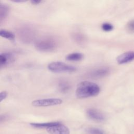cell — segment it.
<instances>
[{"label": "cell", "instance_id": "6da1fadb", "mask_svg": "<svg viewBox=\"0 0 134 134\" xmlns=\"http://www.w3.org/2000/svg\"><path fill=\"white\" fill-rule=\"evenodd\" d=\"M100 88L96 84L90 81H82L77 86L75 94L78 98L82 99L97 95Z\"/></svg>", "mask_w": 134, "mask_h": 134}, {"label": "cell", "instance_id": "7a4b0ae2", "mask_svg": "<svg viewBox=\"0 0 134 134\" xmlns=\"http://www.w3.org/2000/svg\"><path fill=\"white\" fill-rule=\"evenodd\" d=\"M37 50L42 52H50L57 47L56 41L51 38H43L37 40L35 43Z\"/></svg>", "mask_w": 134, "mask_h": 134}, {"label": "cell", "instance_id": "3957f363", "mask_svg": "<svg viewBox=\"0 0 134 134\" xmlns=\"http://www.w3.org/2000/svg\"><path fill=\"white\" fill-rule=\"evenodd\" d=\"M48 69L54 73H69L76 70L75 67L59 61L50 63L48 65Z\"/></svg>", "mask_w": 134, "mask_h": 134}, {"label": "cell", "instance_id": "277c9868", "mask_svg": "<svg viewBox=\"0 0 134 134\" xmlns=\"http://www.w3.org/2000/svg\"><path fill=\"white\" fill-rule=\"evenodd\" d=\"M62 103V100L61 99L51 98L34 100L32 102L31 104L35 107H47L60 105Z\"/></svg>", "mask_w": 134, "mask_h": 134}, {"label": "cell", "instance_id": "5b68a950", "mask_svg": "<svg viewBox=\"0 0 134 134\" xmlns=\"http://www.w3.org/2000/svg\"><path fill=\"white\" fill-rule=\"evenodd\" d=\"M47 131L49 134H70L69 128L60 122L47 128Z\"/></svg>", "mask_w": 134, "mask_h": 134}, {"label": "cell", "instance_id": "8992f818", "mask_svg": "<svg viewBox=\"0 0 134 134\" xmlns=\"http://www.w3.org/2000/svg\"><path fill=\"white\" fill-rule=\"evenodd\" d=\"M86 113L89 118L95 121L101 122L105 119L104 114L96 109L90 108L87 110Z\"/></svg>", "mask_w": 134, "mask_h": 134}, {"label": "cell", "instance_id": "52a82bcc", "mask_svg": "<svg viewBox=\"0 0 134 134\" xmlns=\"http://www.w3.org/2000/svg\"><path fill=\"white\" fill-rule=\"evenodd\" d=\"M134 60V51H127L118 55L116 59L119 64L128 63Z\"/></svg>", "mask_w": 134, "mask_h": 134}, {"label": "cell", "instance_id": "ba28073f", "mask_svg": "<svg viewBox=\"0 0 134 134\" xmlns=\"http://www.w3.org/2000/svg\"><path fill=\"white\" fill-rule=\"evenodd\" d=\"M20 38L25 42H30L34 37V32L30 28H24L19 32Z\"/></svg>", "mask_w": 134, "mask_h": 134}, {"label": "cell", "instance_id": "9c48e42d", "mask_svg": "<svg viewBox=\"0 0 134 134\" xmlns=\"http://www.w3.org/2000/svg\"><path fill=\"white\" fill-rule=\"evenodd\" d=\"M109 72V69L106 67H102L94 70L91 73V77L93 79H100L107 75Z\"/></svg>", "mask_w": 134, "mask_h": 134}, {"label": "cell", "instance_id": "30bf717a", "mask_svg": "<svg viewBox=\"0 0 134 134\" xmlns=\"http://www.w3.org/2000/svg\"><path fill=\"white\" fill-rule=\"evenodd\" d=\"M13 55L10 53L0 54V68L5 66L13 60Z\"/></svg>", "mask_w": 134, "mask_h": 134}, {"label": "cell", "instance_id": "8fae6325", "mask_svg": "<svg viewBox=\"0 0 134 134\" xmlns=\"http://www.w3.org/2000/svg\"><path fill=\"white\" fill-rule=\"evenodd\" d=\"M9 12V8L7 5L0 2V22L2 23L3 20L7 16Z\"/></svg>", "mask_w": 134, "mask_h": 134}, {"label": "cell", "instance_id": "7c38bea8", "mask_svg": "<svg viewBox=\"0 0 134 134\" xmlns=\"http://www.w3.org/2000/svg\"><path fill=\"white\" fill-rule=\"evenodd\" d=\"M60 122H49L44 123H30V125L34 128H48L51 126L59 124Z\"/></svg>", "mask_w": 134, "mask_h": 134}, {"label": "cell", "instance_id": "4fadbf2b", "mask_svg": "<svg viewBox=\"0 0 134 134\" xmlns=\"http://www.w3.org/2000/svg\"><path fill=\"white\" fill-rule=\"evenodd\" d=\"M83 58V54L81 53H72L66 57V59L71 61H79Z\"/></svg>", "mask_w": 134, "mask_h": 134}, {"label": "cell", "instance_id": "5bb4252c", "mask_svg": "<svg viewBox=\"0 0 134 134\" xmlns=\"http://www.w3.org/2000/svg\"><path fill=\"white\" fill-rule=\"evenodd\" d=\"M58 87L60 92L62 93H66L69 91L70 88V85L68 82L65 81H62L59 83Z\"/></svg>", "mask_w": 134, "mask_h": 134}, {"label": "cell", "instance_id": "9a60e30c", "mask_svg": "<svg viewBox=\"0 0 134 134\" xmlns=\"http://www.w3.org/2000/svg\"><path fill=\"white\" fill-rule=\"evenodd\" d=\"M0 37L9 40H13L15 38L14 33L5 29H0Z\"/></svg>", "mask_w": 134, "mask_h": 134}, {"label": "cell", "instance_id": "2e32d148", "mask_svg": "<svg viewBox=\"0 0 134 134\" xmlns=\"http://www.w3.org/2000/svg\"><path fill=\"white\" fill-rule=\"evenodd\" d=\"M87 131L89 134H105L104 130L97 128H90Z\"/></svg>", "mask_w": 134, "mask_h": 134}, {"label": "cell", "instance_id": "e0dca14e", "mask_svg": "<svg viewBox=\"0 0 134 134\" xmlns=\"http://www.w3.org/2000/svg\"><path fill=\"white\" fill-rule=\"evenodd\" d=\"M73 38L78 43H82L85 40V37L82 34L77 33L74 35Z\"/></svg>", "mask_w": 134, "mask_h": 134}, {"label": "cell", "instance_id": "ac0fdd59", "mask_svg": "<svg viewBox=\"0 0 134 134\" xmlns=\"http://www.w3.org/2000/svg\"><path fill=\"white\" fill-rule=\"evenodd\" d=\"M126 29L130 33H134V19L129 21L126 25Z\"/></svg>", "mask_w": 134, "mask_h": 134}, {"label": "cell", "instance_id": "d6986e66", "mask_svg": "<svg viewBox=\"0 0 134 134\" xmlns=\"http://www.w3.org/2000/svg\"><path fill=\"white\" fill-rule=\"evenodd\" d=\"M102 28L105 31H109L113 30V26L108 23H105L102 25Z\"/></svg>", "mask_w": 134, "mask_h": 134}, {"label": "cell", "instance_id": "ffe728a7", "mask_svg": "<svg viewBox=\"0 0 134 134\" xmlns=\"http://www.w3.org/2000/svg\"><path fill=\"white\" fill-rule=\"evenodd\" d=\"M7 96V92L6 91H2L0 92V102L5 99Z\"/></svg>", "mask_w": 134, "mask_h": 134}, {"label": "cell", "instance_id": "44dd1931", "mask_svg": "<svg viewBox=\"0 0 134 134\" xmlns=\"http://www.w3.org/2000/svg\"><path fill=\"white\" fill-rule=\"evenodd\" d=\"M7 116L5 115H0V122L5 121L7 119Z\"/></svg>", "mask_w": 134, "mask_h": 134}, {"label": "cell", "instance_id": "7402d4cb", "mask_svg": "<svg viewBox=\"0 0 134 134\" xmlns=\"http://www.w3.org/2000/svg\"><path fill=\"white\" fill-rule=\"evenodd\" d=\"M30 2L33 5H38L42 2L41 1H38V0H31Z\"/></svg>", "mask_w": 134, "mask_h": 134}]
</instances>
